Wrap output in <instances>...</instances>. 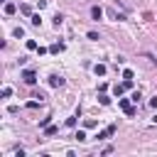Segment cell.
I'll list each match as a JSON object with an SVG mask.
<instances>
[{"label": "cell", "instance_id": "obj_1", "mask_svg": "<svg viewBox=\"0 0 157 157\" xmlns=\"http://www.w3.org/2000/svg\"><path fill=\"white\" fill-rule=\"evenodd\" d=\"M22 78H25V83H29V86H32V83L37 81V74H34L32 69H25V71H22Z\"/></svg>", "mask_w": 157, "mask_h": 157}, {"label": "cell", "instance_id": "obj_2", "mask_svg": "<svg viewBox=\"0 0 157 157\" xmlns=\"http://www.w3.org/2000/svg\"><path fill=\"white\" fill-rule=\"evenodd\" d=\"M113 132H115V125H108L105 130H101V132H98V140H108Z\"/></svg>", "mask_w": 157, "mask_h": 157}, {"label": "cell", "instance_id": "obj_3", "mask_svg": "<svg viewBox=\"0 0 157 157\" xmlns=\"http://www.w3.org/2000/svg\"><path fill=\"white\" fill-rule=\"evenodd\" d=\"M120 108H123V110H125L128 115H132V113H135V110H132V105H130V101H125V98L120 101Z\"/></svg>", "mask_w": 157, "mask_h": 157}, {"label": "cell", "instance_id": "obj_4", "mask_svg": "<svg viewBox=\"0 0 157 157\" xmlns=\"http://www.w3.org/2000/svg\"><path fill=\"white\" fill-rule=\"evenodd\" d=\"M49 83L56 88V86H64V78H61V76H49Z\"/></svg>", "mask_w": 157, "mask_h": 157}, {"label": "cell", "instance_id": "obj_5", "mask_svg": "<svg viewBox=\"0 0 157 157\" xmlns=\"http://www.w3.org/2000/svg\"><path fill=\"white\" fill-rule=\"evenodd\" d=\"M101 15H103V10H101L98 5H96V7H91V17H93V20H101Z\"/></svg>", "mask_w": 157, "mask_h": 157}, {"label": "cell", "instance_id": "obj_6", "mask_svg": "<svg viewBox=\"0 0 157 157\" xmlns=\"http://www.w3.org/2000/svg\"><path fill=\"white\" fill-rule=\"evenodd\" d=\"M93 71H96V76H103V74H105V66H103V64H96Z\"/></svg>", "mask_w": 157, "mask_h": 157}, {"label": "cell", "instance_id": "obj_7", "mask_svg": "<svg viewBox=\"0 0 157 157\" xmlns=\"http://www.w3.org/2000/svg\"><path fill=\"white\" fill-rule=\"evenodd\" d=\"M15 10H17V7H15V2H5V12H7V15H12Z\"/></svg>", "mask_w": 157, "mask_h": 157}, {"label": "cell", "instance_id": "obj_8", "mask_svg": "<svg viewBox=\"0 0 157 157\" xmlns=\"http://www.w3.org/2000/svg\"><path fill=\"white\" fill-rule=\"evenodd\" d=\"M54 132H56L54 125H47V128H44V135H54Z\"/></svg>", "mask_w": 157, "mask_h": 157}, {"label": "cell", "instance_id": "obj_9", "mask_svg": "<svg viewBox=\"0 0 157 157\" xmlns=\"http://www.w3.org/2000/svg\"><path fill=\"white\" fill-rule=\"evenodd\" d=\"M10 96H12V88L5 86V88H2V98H10Z\"/></svg>", "mask_w": 157, "mask_h": 157}, {"label": "cell", "instance_id": "obj_10", "mask_svg": "<svg viewBox=\"0 0 157 157\" xmlns=\"http://www.w3.org/2000/svg\"><path fill=\"white\" fill-rule=\"evenodd\" d=\"M76 140H78V142H83V140H86V132H83V130H78V132H76Z\"/></svg>", "mask_w": 157, "mask_h": 157}, {"label": "cell", "instance_id": "obj_11", "mask_svg": "<svg viewBox=\"0 0 157 157\" xmlns=\"http://www.w3.org/2000/svg\"><path fill=\"white\" fill-rule=\"evenodd\" d=\"M12 34H15V37H22V34H25V29H22V27H15V32H12Z\"/></svg>", "mask_w": 157, "mask_h": 157}, {"label": "cell", "instance_id": "obj_12", "mask_svg": "<svg viewBox=\"0 0 157 157\" xmlns=\"http://www.w3.org/2000/svg\"><path fill=\"white\" fill-rule=\"evenodd\" d=\"M27 49H37V42L34 39H27Z\"/></svg>", "mask_w": 157, "mask_h": 157}, {"label": "cell", "instance_id": "obj_13", "mask_svg": "<svg viewBox=\"0 0 157 157\" xmlns=\"http://www.w3.org/2000/svg\"><path fill=\"white\" fill-rule=\"evenodd\" d=\"M49 52H52V54H56V52H61V44H54V47H49Z\"/></svg>", "mask_w": 157, "mask_h": 157}, {"label": "cell", "instance_id": "obj_14", "mask_svg": "<svg viewBox=\"0 0 157 157\" xmlns=\"http://www.w3.org/2000/svg\"><path fill=\"white\" fill-rule=\"evenodd\" d=\"M98 101H101L103 105H108V103H110V98H108V96H98Z\"/></svg>", "mask_w": 157, "mask_h": 157}]
</instances>
